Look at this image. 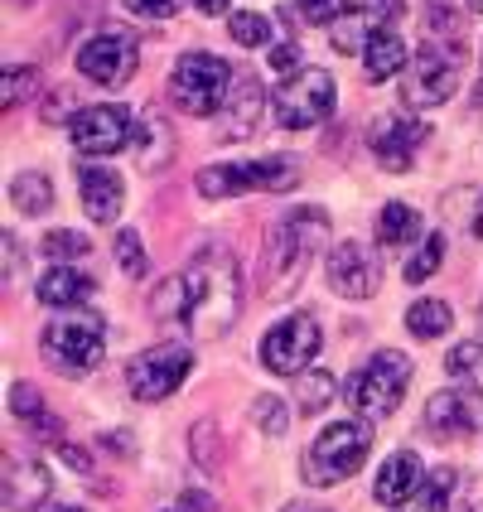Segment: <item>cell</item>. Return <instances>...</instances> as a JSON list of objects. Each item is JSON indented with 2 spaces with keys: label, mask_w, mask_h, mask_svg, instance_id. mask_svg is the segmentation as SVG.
Listing matches in <instances>:
<instances>
[{
  "label": "cell",
  "mask_w": 483,
  "mask_h": 512,
  "mask_svg": "<svg viewBox=\"0 0 483 512\" xmlns=\"http://www.w3.org/2000/svg\"><path fill=\"white\" fill-rule=\"evenodd\" d=\"M170 155H174L170 131H165V121H160V116L150 112L141 126H136V160H141L145 170H160Z\"/></svg>",
  "instance_id": "obj_28"
},
{
  "label": "cell",
  "mask_w": 483,
  "mask_h": 512,
  "mask_svg": "<svg viewBox=\"0 0 483 512\" xmlns=\"http://www.w3.org/2000/svg\"><path fill=\"white\" fill-rule=\"evenodd\" d=\"M228 29L242 49H266V44H271V20H266L261 10H232Z\"/></svg>",
  "instance_id": "obj_31"
},
{
  "label": "cell",
  "mask_w": 483,
  "mask_h": 512,
  "mask_svg": "<svg viewBox=\"0 0 483 512\" xmlns=\"http://www.w3.org/2000/svg\"><path fill=\"white\" fill-rule=\"evenodd\" d=\"M474 237H483V199H479V213H474Z\"/></svg>",
  "instance_id": "obj_46"
},
{
  "label": "cell",
  "mask_w": 483,
  "mask_h": 512,
  "mask_svg": "<svg viewBox=\"0 0 483 512\" xmlns=\"http://www.w3.org/2000/svg\"><path fill=\"white\" fill-rule=\"evenodd\" d=\"M440 261H445V232H430V237H421L416 256H406V285L430 281Z\"/></svg>",
  "instance_id": "obj_30"
},
{
  "label": "cell",
  "mask_w": 483,
  "mask_h": 512,
  "mask_svg": "<svg viewBox=\"0 0 483 512\" xmlns=\"http://www.w3.org/2000/svg\"><path fill=\"white\" fill-rule=\"evenodd\" d=\"M295 63H300V49H295V39H281V44L271 49V68L290 78V68H295Z\"/></svg>",
  "instance_id": "obj_43"
},
{
  "label": "cell",
  "mask_w": 483,
  "mask_h": 512,
  "mask_svg": "<svg viewBox=\"0 0 483 512\" xmlns=\"http://www.w3.org/2000/svg\"><path fill=\"white\" fill-rule=\"evenodd\" d=\"M464 34H459V20L430 10L426 15V34H421V49L411 54V68L401 78V102L406 107H440L450 102L459 87V73H464Z\"/></svg>",
  "instance_id": "obj_2"
},
{
  "label": "cell",
  "mask_w": 483,
  "mask_h": 512,
  "mask_svg": "<svg viewBox=\"0 0 483 512\" xmlns=\"http://www.w3.org/2000/svg\"><path fill=\"white\" fill-rule=\"evenodd\" d=\"M334 397V377L324 368H310L300 372V411L305 416H314V411H324V401Z\"/></svg>",
  "instance_id": "obj_33"
},
{
  "label": "cell",
  "mask_w": 483,
  "mask_h": 512,
  "mask_svg": "<svg viewBox=\"0 0 483 512\" xmlns=\"http://www.w3.org/2000/svg\"><path fill=\"white\" fill-rule=\"evenodd\" d=\"M10 203L29 213V218H39V213H49V203H54V184H49V174L39 170H25L10 179Z\"/></svg>",
  "instance_id": "obj_26"
},
{
  "label": "cell",
  "mask_w": 483,
  "mask_h": 512,
  "mask_svg": "<svg viewBox=\"0 0 483 512\" xmlns=\"http://www.w3.org/2000/svg\"><path fill=\"white\" fill-rule=\"evenodd\" d=\"M58 455L68 459V464H73L78 474H87V469H92V464H87V455H83V450H73V445H58Z\"/></svg>",
  "instance_id": "obj_44"
},
{
  "label": "cell",
  "mask_w": 483,
  "mask_h": 512,
  "mask_svg": "<svg viewBox=\"0 0 483 512\" xmlns=\"http://www.w3.org/2000/svg\"><path fill=\"white\" fill-rule=\"evenodd\" d=\"M194 5H199L203 15H223L228 10V0H194Z\"/></svg>",
  "instance_id": "obj_45"
},
{
  "label": "cell",
  "mask_w": 483,
  "mask_h": 512,
  "mask_svg": "<svg viewBox=\"0 0 483 512\" xmlns=\"http://www.w3.org/2000/svg\"><path fill=\"white\" fill-rule=\"evenodd\" d=\"M372 430L368 421H334L314 435L310 455H305V479L310 484H339L348 474H358L368 464Z\"/></svg>",
  "instance_id": "obj_7"
},
{
  "label": "cell",
  "mask_w": 483,
  "mask_h": 512,
  "mask_svg": "<svg viewBox=\"0 0 483 512\" xmlns=\"http://www.w3.org/2000/svg\"><path fill=\"white\" fill-rule=\"evenodd\" d=\"M78 73L97 87H121L136 73V39L126 29H97L78 49Z\"/></svg>",
  "instance_id": "obj_13"
},
{
  "label": "cell",
  "mask_w": 483,
  "mask_h": 512,
  "mask_svg": "<svg viewBox=\"0 0 483 512\" xmlns=\"http://www.w3.org/2000/svg\"><path fill=\"white\" fill-rule=\"evenodd\" d=\"M324 281L343 300H368L377 290V261L363 242H334V252L324 256Z\"/></svg>",
  "instance_id": "obj_15"
},
{
  "label": "cell",
  "mask_w": 483,
  "mask_h": 512,
  "mask_svg": "<svg viewBox=\"0 0 483 512\" xmlns=\"http://www.w3.org/2000/svg\"><path fill=\"white\" fill-rule=\"evenodd\" d=\"M401 10H406V0H358V5H348L339 15V25L329 29L334 34V49L339 54H363L368 49V39L377 29H392Z\"/></svg>",
  "instance_id": "obj_16"
},
{
  "label": "cell",
  "mask_w": 483,
  "mask_h": 512,
  "mask_svg": "<svg viewBox=\"0 0 483 512\" xmlns=\"http://www.w3.org/2000/svg\"><path fill=\"white\" fill-rule=\"evenodd\" d=\"M34 87H39V73H34V68H5V92H0V107H5V112H15V102L34 97Z\"/></svg>",
  "instance_id": "obj_37"
},
{
  "label": "cell",
  "mask_w": 483,
  "mask_h": 512,
  "mask_svg": "<svg viewBox=\"0 0 483 512\" xmlns=\"http://www.w3.org/2000/svg\"><path fill=\"white\" fill-rule=\"evenodd\" d=\"M10 411L39 430V440H58V421L44 411V397H39L34 382H15V387H10Z\"/></svg>",
  "instance_id": "obj_25"
},
{
  "label": "cell",
  "mask_w": 483,
  "mask_h": 512,
  "mask_svg": "<svg viewBox=\"0 0 483 512\" xmlns=\"http://www.w3.org/2000/svg\"><path fill=\"white\" fill-rule=\"evenodd\" d=\"M479 107H483V83H479Z\"/></svg>",
  "instance_id": "obj_51"
},
{
  "label": "cell",
  "mask_w": 483,
  "mask_h": 512,
  "mask_svg": "<svg viewBox=\"0 0 483 512\" xmlns=\"http://www.w3.org/2000/svg\"><path fill=\"white\" fill-rule=\"evenodd\" d=\"M464 512H483V503H469V508H464Z\"/></svg>",
  "instance_id": "obj_49"
},
{
  "label": "cell",
  "mask_w": 483,
  "mask_h": 512,
  "mask_svg": "<svg viewBox=\"0 0 483 512\" xmlns=\"http://www.w3.org/2000/svg\"><path fill=\"white\" fill-rule=\"evenodd\" d=\"M131 15H145V20H170V15H179V5L184 0H121Z\"/></svg>",
  "instance_id": "obj_40"
},
{
  "label": "cell",
  "mask_w": 483,
  "mask_h": 512,
  "mask_svg": "<svg viewBox=\"0 0 483 512\" xmlns=\"http://www.w3.org/2000/svg\"><path fill=\"white\" fill-rule=\"evenodd\" d=\"M39 348L49 358V368H58L63 377H87V372L102 363V348H107V324L102 314H73V319H54Z\"/></svg>",
  "instance_id": "obj_6"
},
{
  "label": "cell",
  "mask_w": 483,
  "mask_h": 512,
  "mask_svg": "<svg viewBox=\"0 0 483 512\" xmlns=\"http://www.w3.org/2000/svg\"><path fill=\"white\" fill-rule=\"evenodd\" d=\"M285 512H324V508H285Z\"/></svg>",
  "instance_id": "obj_48"
},
{
  "label": "cell",
  "mask_w": 483,
  "mask_h": 512,
  "mask_svg": "<svg viewBox=\"0 0 483 512\" xmlns=\"http://www.w3.org/2000/svg\"><path fill=\"white\" fill-rule=\"evenodd\" d=\"M194 459H199V464H213V459H218V426H213V421H199V426H194Z\"/></svg>",
  "instance_id": "obj_41"
},
{
  "label": "cell",
  "mask_w": 483,
  "mask_h": 512,
  "mask_svg": "<svg viewBox=\"0 0 483 512\" xmlns=\"http://www.w3.org/2000/svg\"><path fill=\"white\" fill-rule=\"evenodd\" d=\"M78 189H83V208L97 228H107L121 218V203H126V184L112 165H83L78 170Z\"/></svg>",
  "instance_id": "obj_17"
},
{
  "label": "cell",
  "mask_w": 483,
  "mask_h": 512,
  "mask_svg": "<svg viewBox=\"0 0 483 512\" xmlns=\"http://www.w3.org/2000/svg\"><path fill=\"white\" fill-rule=\"evenodd\" d=\"M426 136H430L426 121H416V116H377L368 131V150L387 174H401L411 170V155H416V145Z\"/></svg>",
  "instance_id": "obj_14"
},
{
  "label": "cell",
  "mask_w": 483,
  "mask_h": 512,
  "mask_svg": "<svg viewBox=\"0 0 483 512\" xmlns=\"http://www.w3.org/2000/svg\"><path fill=\"white\" fill-rule=\"evenodd\" d=\"M184 324L194 339H223L242 310V266L228 247H203L184 266Z\"/></svg>",
  "instance_id": "obj_1"
},
{
  "label": "cell",
  "mask_w": 483,
  "mask_h": 512,
  "mask_svg": "<svg viewBox=\"0 0 483 512\" xmlns=\"http://www.w3.org/2000/svg\"><path fill=\"white\" fill-rule=\"evenodd\" d=\"M450 324H455V310H450L445 300H416V305L406 310V329H411L416 339H440Z\"/></svg>",
  "instance_id": "obj_29"
},
{
  "label": "cell",
  "mask_w": 483,
  "mask_h": 512,
  "mask_svg": "<svg viewBox=\"0 0 483 512\" xmlns=\"http://www.w3.org/2000/svg\"><path fill=\"white\" fill-rule=\"evenodd\" d=\"M116 266H121L131 281H141L145 276V247H141L136 232H121V237H116Z\"/></svg>",
  "instance_id": "obj_39"
},
{
  "label": "cell",
  "mask_w": 483,
  "mask_h": 512,
  "mask_svg": "<svg viewBox=\"0 0 483 512\" xmlns=\"http://www.w3.org/2000/svg\"><path fill=\"white\" fill-rule=\"evenodd\" d=\"M411 68V54H406V39H401L397 29H377L368 39V49H363V73H368V83H392L397 73Z\"/></svg>",
  "instance_id": "obj_22"
},
{
  "label": "cell",
  "mask_w": 483,
  "mask_h": 512,
  "mask_svg": "<svg viewBox=\"0 0 483 512\" xmlns=\"http://www.w3.org/2000/svg\"><path fill=\"white\" fill-rule=\"evenodd\" d=\"M0 242H5V281H20V271H25V252H20V237H15V232H5Z\"/></svg>",
  "instance_id": "obj_42"
},
{
  "label": "cell",
  "mask_w": 483,
  "mask_h": 512,
  "mask_svg": "<svg viewBox=\"0 0 483 512\" xmlns=\"http://www.w3.org/2000/svg\"><path fill=\"white\" fill-rule=\"evenodd\" d=\"M58 512H83V508H58Z\"/></svg>",
  "instance_id": "obj_50"
},
{
  "label": "cell",
  "mask_w": 483,
  "mask_h": 512,
  "mask_svg": "<svg viewBox=\"0 0 483 512\" xmlns=\"http://www.w3.org/2000/svg\"><path fill=\"white\" fill-rule=\"evenodd\" d=\"M469 10H479V15H483V0H469Z\"/></svg>",
  "instance_id": "obj_47"
},
{
  "label": "cell",
  "mask_w": 483,
  "mask_h": 512,
  "mask_svg": "<svg viewBox=\"0 0 483 512\" xmlns=\"http://www.w3.org/2000/svg\"><path fill=\"white\" fill-rule=\"evenodd\" d=\"M343 10H348L343 0H295V15H300V20H305V25H324V29L339 25Z\"/></svg>",
  "instance_id": "obj_38"
},
{
  "label": "cell",
  "mask_w": 483,
  "mask_h": 512,
  "mask_svg": "<svg viewBox=\"0 0 483 512\" xmlns=\"http://www.w3.org/2000/svg\"><path fill=\"white\" fill-rule=\"evenodd\" d=\"M165 512H179V508H165Z\"/></svg>",
  "instance_id": "obj_52"
},
{
  "label": "cell",
  "mask_w": 483,
  "mask_h": 512,
  "mask_svg": "<svg viewBox=\"0 0 483 512\" xmlns=\"http://www.w3.org/2000/svg\"><path fill=\"white\" fill-rule=\"evenodd\" d=\"M455 488H459V469H430V479L426 488H421V508L426 512H445L450 508V498H455Z\"/></svg>",
  "instance_id": "obj_32"
},
{
  "label": "cell",
  "mask_w": 483,
  "mask_h": 512,
  "mask_svg": "<svg viewBox=\"0 0 483 512\" xmlns=\"http://www.w3.org/2000/svg\"><path fill=\"white\" fill-rule=\"evenodd\" d=\"M261 112H266V87H261V78L256 73H237V83L228 92V107H223V136L228 141L252 136Z\"/></svg>",
  "instance_id": "obj_20"
},
{
  "label": "cell",
  "mask_w": 483,
  "mask_h": 512,
  "mask_svg": "<svg viewBox=\"0 0 483 512\" xmlns=\"http://www.w3.org/2000/svg\"><path fill=\"white\" fill-rule=\"evenodd\" d=\"M406 382H411V358L397 353V348H382V353H372L368 363L348 377L343 401H348V411L358 421H382V416H392L401 406Z\"/></svg>",
  "instance_id": "obj_4"
},
{
  "label": "cell",
  "mask_w": 483,
  "mask_h": 512,
  "mask_svg": "<svg viewBox=\"0 0 483 512\" xmlns=\"http://www.w3.org/2000/svg\"><path fill=\"white\" fill-rule=\"evenodd\" d=\"M68 136L73 145L83 150V155H116V150H126V145L136 141V116L126 112L121 102H102V107H83V112H73L68 121Z\"/></svg>",
  "instance_id": "obj_11"
},
{
  "label": "cell",
  "mask_w": 483,
  "mask_h": 512,
  "mask_svg": "<svg viewBox=\"0 0 483 512\" xmlns=\"http://www.w3.org/2000/svg\"><path fill=\"white\" fill-rule=\"evenodd\" d=\"M319 343H324L319 319L314 314H290L261 339V363L276 377H300V372H310V358H319Z\"/></svg>",
  "instance_id": "obj_10"
},
{
  "label": "cell",
  "mask_w": 483,
  "mask_h": 512,
  "mask_svg": "<svg viewBox=\"0 0 483 512\" xmlns=\"http://www.w3.org/2000/svg\"><path fill=\"white\" fill-rule=\"evenodd\" d=\"M426 430L435 440H459V435H469V430H474V406H469V397H464L459 387L435 392V397L426 401Z\"/></svg>",
  "instance_id": "obj_21"
},
{
  "label": "cell",
  "mask_w": 483,
  "mask_h": 512,
  "mask_svg": "<svg viewBox=\"0 0 483 512\" xmlns=\"http://www.w3.org/2000/svg\"><path fill=\"white\" fill-rule=\"evenodd\" d=\"M334 97H339V83H334L324 68H300V73H290V78L276 87V97H271L276 126H285V131H310L319 121H329Z\"/></svg>",
  "instance_id": "obj_8"
},
{
  "label": "cell",
  "mask_w": 483,
  "mask_h": 512,
  "mask_svg": "<svg viewBox=\"0 0 483 512\" xmlns=\"http://www.w3.org/2000/svg\"><path fill=\"white\" fill-rule=\"evenodd\" d=\"M54 479L39 459H5V512H34L49 503Z\"/></svg>",
  "instance_id": "obj_19"
},
{
  "label": "cell",
  "mask_w": 483,
  "mask_h": 512,
  "mask_svg": "<svg viewBox=\"0 0 483 512\" xmlns=\"http://www.w3.org/2000/svg\"><path fill=\"white\" fill-rule=\"evenodd\" d=\"M295 179H300L295 160L266 155V160H247V165H208V170H199L194 189H199L203 199H237V194H247V189H271V194H281V189H290Z\"/></svg>",
  "instance_id": "obj_9"
},
{
  "label": "cell",
  "mask_w": 483,
  "mask_h": 512,
  "mask_svg": "<svg viewBox=\"0 0 483 512\" xmlns=\"http://www.w3.org/2000/svg\"><path fill=\"white\" fill-rule=\"evenodd\" d=\"M421 488H426L421 455H416V450H397V455L382 464V474H377V484H372V498H377L382 508H406Z\"/></svg>",
  "instance_id": "obj_18"
},
{
  "label": "cell",
  "mask_w": 483,
  "mask_h": 512,
  "mask_svg": "<svg viewBox=\"0 0 483 512\" xmlns=\"http://www.w3.org/2000/svg\"><path fill=\"white\" fill-rule=\"evenodd\" d=\"M445 368H450V377L459 382V392H474V397H483V343L479 339L455 343V353L445 358Z\"/></svg>",
  "instance_id": "obj_27"
},
{
  "label": "cell",
  "mask_w": 483,
  "mask_h": 512,
  "mask_svg": "<svg viewBox=\"0 0 483 512\" xmlns=\"http://www.w3.org/2000/svg\"><path fill=\"white\" fill-rule=\"evenodd\" d=\"M194 372V353L179 348V343H160L141 353L131 368H126V382H131V397L136 401H165L174 397V387Z\"/></svg>",
  "instance_id": "obj_12"
},
{
  "label": "cell",
  "mask_w": 483,
  "mask_h": 512,
  "mask_svg": "<svg viewBox=\"0 0 483 512\" xmlns=\"http://www.w3.org/2000/svg\"><path fill=\"white\" fill-rule=\"evenodd\" d=\"M87 247H92V242H87L83 232H49V237H44V256H49V261H54V266H63V261H78V256H87Z\"/></svg>",
  "instance_id": "obj_35"
},
{
  "label": "cell",
  "mask_w": 483,
  "mask_h": 512,
  "mask_svg": "<svg viewBox=\"0 0 483 512\" xmlns=\"http://www.w3.org/2000/svg\"><path fill=\"white\" fill-rule=\"evenodd\" d=\"M92 290H97V281H92L87 271H78V266H49V271H44V281L34 285V295H39L44 305H58V310L83 305Z\"/></svg>",
  "instance_id": "obj_23"
},
{
  "label": "cell",
  "mask_w": 483,
  "mask_h": 512,
  "mask_svg": "<svg viewBox=\"0 0 483 512\" xmlns=\"http://www.w3.org/2000/svg\"><path fill=\"white\" fill-rule=\"evenodd\" d=\"M252 421L261 426V435H285V426H290V406H285L281 397H256Z\"/></svg>",
  "instance_id": "obj_36"
},
{
  "label": "cell",
  "mask_w": 483,
  "mask_h": 512,
  "mask_svg": "<svg viewBox=\"0 0 483 512\" xmlns=\"http://www.w3.org/2000/svg\"><path fill=\"white\" fill-rule=\"evenodd\" d=\"M421 237V213L411 208V203H387L382 213H377V242L382 247H406V242H416Z\"/></svg>",
  "instance_id": "obj_24"
},
{
  "label": "cell",
  "mask_w": 483,
  "mask_h": 512,
  "mask_svg": "<svg viewBox=\"0 0 483 512\" xmlns=\"http://www.w3.org/2000/svg\"><path fill=\"white\" fill-rule=\"evenodd\" d=\"M329 237V213L324 208H290L276 228L266 232V252H261V295L285 300L295 285L305 281L314 252Z\"/></svg>",
  "instance_id": "obj_3"
},
{
  "label": "cell",
  "mask_w": 483,
  "mask_h": 512,
  "mask_svg": "<svg viewBox=\"0 0 483 512\" xmlns=\"http://www.w3.org/2000/svg\"><path fill=\"white\" fill-rule=\"evenodd\" d=\"M150 310H155V319H160V324H184V281H179V276H170V281L150 295Z\"/></svg>",
  "instance_id": "obj_34"
},
{
  "label": "cell",
  "mask_w": 483,
  "mask_h": 512,
  "mask_svg": "<svg viewBox=\"0 0 483 512\" xmlns=\"http://www.w3.org/2000/svg\"><path fill=\"white\" fill-rule=\"evenodd\" d=\"M237 83L228 58L218 54H184L170 73V102L184 116H213L228 107V92Z\"/></svg>",
  "instance_id": "obj_5"
}]
</instances>
